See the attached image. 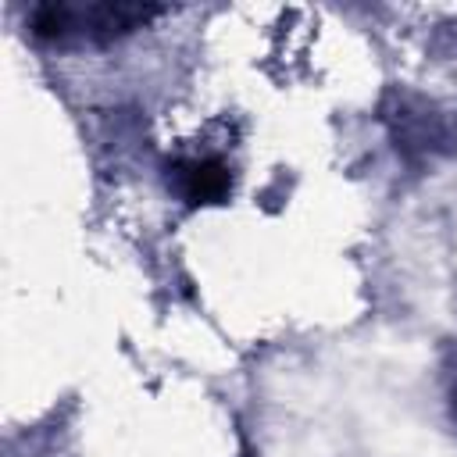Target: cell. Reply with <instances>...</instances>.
Masks as SVG:
<instances>
[{
    "label": "cell",
    "mask_w": 457,
    "mask_h": 457,
    "mask_svg": "<svg viewBox=\"0 0 457 457\" xmlns=\"http://www.w3.org/2000/svg\"><path fill=\"white\" fill-rule=\"evenodd\" d=\"M453 411H457V396H453Z\"/></svg>",
    "instance_id": "obj_3"
},
{
    "label": "cell",
    "mask_w": 457,
    "mask_h": 457,
    "mask_svg": "<svg viewBox=\"0 0 457 457\" xmlns=\"http://www.w3.org/2000/svg\"><path fill=\"white\" fill-rule=\"evenodd\" d=\"M164 7L154 4H39L29 18L32 36L50 43H107L143 29Z\"/></svg>",
    "instance_id": "obj_1"
},
{
    "label": "cell",
    "mask_w": 457,
    "mask_h": 457,
    "mask_svg": "<svg viewBox=\"0 0 457 457\" xmlns=\"http://www.w3.org/2000/svg\"><path fill=\"white\" fill-rule=\"evenodd\" d=\"M228 168L221 161H189L175 168V189L189 204H221L228 196Z\"/></svg>",
    "instance_id": "obj_2"
}]
</instances>
